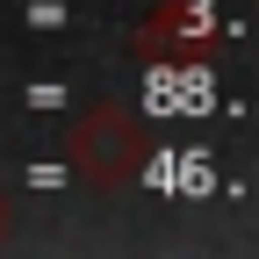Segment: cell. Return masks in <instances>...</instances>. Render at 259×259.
I'll list each match as a JSON object with an SVG mask.
<instances>
[{
  "label": "cell",
  "mask_w": 259,
  "mask_h": 259,
  "mask_svg": "<svg viewBox=\"0 0 259 259\" xmlns=\"http://www.w3.org/2000/svg\"><path fill=\"white\" fill-rule=\"evenodd\" d=\"M65 151H72L79 180H94V187H130L137 166H144V151H151V137H144V122L122 115V108H87L72 130H65Z\"/></svg>",
  "instance_id": "1"
},
{
  "label": "cell",
  "mask_w": 259,
  "mask_h": 259,
  "mask_svg": "<svg viewBox=\"0 0 259 259\" xmlns=\"http://www.w3.org/2000/svg\"><path fill=\"white\" fill-rule=\"evenodd\" d=\"M0 231H8V202H0Z\"/></svg>",
  "instance_id": "2"
}]
</instances>
